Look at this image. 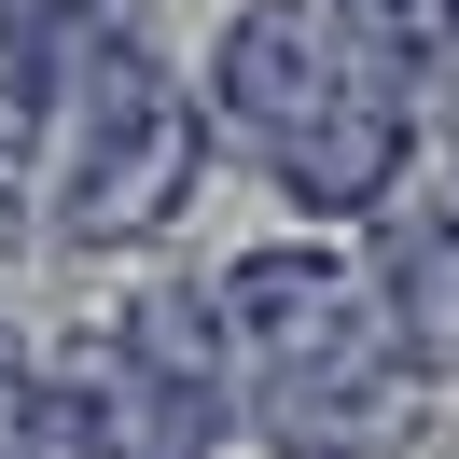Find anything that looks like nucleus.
<instances>
[{"label":"nucleus","instance_id":"obj_3","mask_svg":"<svg viewBox=\"0 0 459 459\" xmlns=\"http://www.w3.org/2000/svg\"><path fill=\"white\" fill-rule=\"evenodd\" d=\"M84 418H98V459H223V431H237L223 307L181 292V279H153L140 307H112L98 376H84Z\"/></svg>","mask_w":459,"mask_h":459},{"label":"nucleus","instance_id":"obj_7","mask_svg":"<svg viewBox=\"0 0 459 459\" xmlns=\"http://www.w3.org/2000/svg\"><path fill=\"white\" fill-rule=\"evenodd\" d=\"M376 42H390L403 84H459V0H348Z\"/></svg>","mask_w":459,"mask_h":459},{"label":"nucleus","instance_id":"obj_5","mask_svg":"<svg viewBox=\"0 0 459 459\" xmlns=\"http://www.w3.org/2000/svg\"><path fill=\"white\" fill-rule=\"evenodd\" d=\"M376 307L431 376L459 362V209H390L376 195Z\"/></svg>","mask_w":459,"mask_h":459},{"label":"nucleus","instance_id":"obj_2","mask_svg":"<svg viewBox=\"0 0 459 459\" xmlns=\"http://www.w3.org/2000/svg\"><path fill=\"white\" fill-rule=\"evenodd\" d=\"M195 168H209L195 98L126 29V0H84V14H70V98H56V195H42L56 237L70 251H140V237L181 223Z\"/></svg>","mask_w":459,"mask_h":459},{"label":"nucleus","instance_id":"obj_9","mask_svg":"<svg viewBox=\"0 0 459 459\" xmlns=\"http://www.w3.org/2000/svg\"><path fill=\"white\" fill-rule=\"evenodd\" d=\"M446 209H459V153H446Z\"/></svg>","mask_w":459,"mask_h":459},{"label":"nucleus","instance_id":"obj_4","mask_svg":"<svg viewBox=\"0 0 459 459\" xmlns=\"http://www.w3.org/2000/svg\"><path fill=\"white\" fill-rule=\"evenodd\" d=\"M418 390H431V362L390 334L376 279H362V307H334L320 334H292L279 362L237 376V403H251V431H264L279 459H403Z\"/></svg>","mask_w":459,"mask_h":459},{"label":"nucleus","instance_id":"obj_6","mask_svg":"<svg viewBox=\"0 0 459 459\" xmlns=\"http://www.w3.org/2000/svg\"><path fill=\"white\" fill-rule=\"evenodd\" d=\"M70 14H84V0H0V195L42 168V140H56V98H70Z\"/></svg>","mask_w":459,"mask_h":459},{"label":"nucleus","instance_id":"obj_1","mask_svg":"<svg viewBox=\"0 0 459 459\" xmlns=\"http://www.w3.org/2000/svg\"><path fill=\"white\" fill-rule=\"evenodd\" d=\"M209 112L264 153L292 209H376L418 153V84L348 0H237L209 42Z\"/></svg>","mask_w":459,"mask_h":459},{"label":"nucleus","instance_id":"obj_8","mask_svg":"<svg viewBox=\"0 0 459 459\" xmlns=\"http://www.w3.org/2000/svg\"><path fill=\"white\" fill-rule=\"evenodd\" d=\"M14 376H29V362H14V334H0V390H14Z\"/></svg>","mask_w":459,"mask_h":459}]
</instances>
